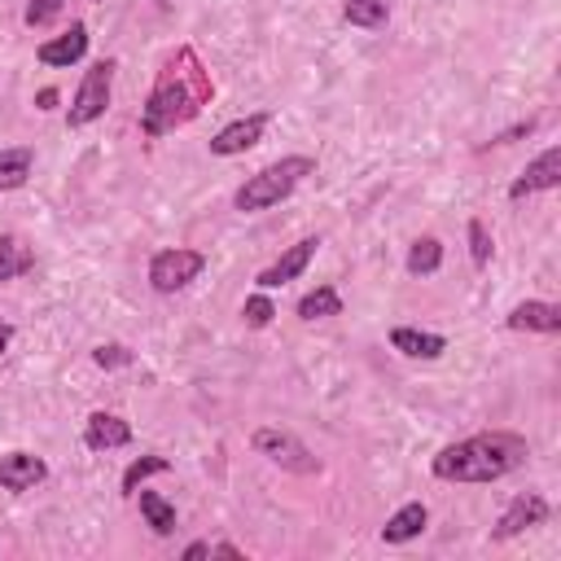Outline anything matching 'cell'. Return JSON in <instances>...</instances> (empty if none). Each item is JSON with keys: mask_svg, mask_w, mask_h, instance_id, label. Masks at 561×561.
Listing matches in <instances>:
<instances>
[{"mask_svg": "<svg viewBox=\"0 0 561 561\" xmlns=\"http://www.w3.org/2000/svg\"><path fill=\"white\" fill-rule=\"evenodd\" d=\"M210 92L215 88H210V75L202 66V57L193 48H175L158 70V79L149 88V101L140 105V131L145 136H167V131L193 123L210 105Z\"/></svg>", "mask_w": 561, "mask_h": 561, "instance_id": "6da1fadb", "label": "cell"}, {"mask_svg": "<svg viewBox=\"0 0 561 561\" xmlns=\"http://www.w3.org/2000/svg\"><path fill=\"white\" fill-rule=\"evenodd\" d=\"M526 456H530V447H526L522 434H513V430H486V434L447 443L430 460V469L443 482H495V478L522 469Z\"/></svg>", "mask_w": 561, "mask_h": 561, "instance_id": "7a4b0ae2", "label": "cell"}, {"mask_svg": "<svg viewBox=\"0 0 561 561\" xmlns=\"http://www.w3.org/2000/svg\"><path fill=\"white\" fill-rule=\"evenodd\" d=\"M307 175H316V158H307V153H294V158H280V162H272V167H263L259 175H250L237 193H232V206L237 210H245V215H254V210H267V206H276V202H285Z\"/></svg>", "mask_w": 561, "mask_h": 561, "instance_id": "3957f363", "label": "cell"}, {"mask_svg": "<svg viewBox=\"0 0 561 561\" xmlns=\"http://www.w3.org/2000/svg\"><path fill=\"white\" fill-rule=\"evenodd\" d=\"M250 443H254V451H259V456H267L272 465L289 469V473H302V478L320 473V460H316V451H311V447H307L298 434H289V430H276V425H259Z\"/></svg>", "mask_w": 561, "mask_h": 561, "instance_id": "277c9868", "label": "cell"}, {"mask_svg": "<svg viewBox=\"0 0 561 561\" xmlns=\"http://www.w3.org/2000/svg\"><path fill=\"white\" fill-rule=\"evenodd\" d=\"M114 61L110 57H101V61H92L88 70H83V83H79V92H75V101H70V110H66V123L70 127H88V123H96L101 114H105V105H110V88H114Z\"/></svg>", "mask_w": 561, "mask_h": 561, "instance_id": "5b68a950", "label": "cell"}, {"mask_svg": "<svg viewBox=\"0 0 561 561\" xmlns=\"http://www.w3.org/2000/svg\"><path fill=\"white\" fill-rule=\"evenodd\" d=\"M206 267V254L202 250H188V245H175V250H158L149 259V285L158 294H175L184 289L188 280H197Z\"/></svg>", "mask_w": 561, "mask_h": 561, "instance_id": "8992f818", "label": "cell"}, {"mask_svg": "<svg viewBox=\"0 0 561 561\" xmlns=\"http://www.w3.org/2000/svg\"><path fill=\"white\" fill-rule=\"evenodd\" d=\"M263 127H267V110H254V114H245V118H232L228 127H219V131L210 136V153L237 158V153H245V149H254V145L263 140Z\"/></svg>", "mask_w": 561, "mask_h": 561, "instance_id": "52a82bcc", "label": "cell"}, {"mask_svg": "<svg viewBox=\"0 0 561 561\" xmlns=\"http://www.w3.org/2000/svg\"><path fill=\"white\" fill-rule=\"evenodd\" d=\"M539 522H548V500L543 495H535V491H522V495H513L508 500V508L500 513V522H495V539H513V535H522V530H530V526H539Z\"/></svg>", "mask_w": 561, "mask_h": 561, "instance_id": "ba28073f", "label": "cell"}, {"mask_svg": "<svg viewBox=\"0 0 561 561\" xmlns=\"http://www.w3.org/2000/svg\"><path fill=\"white\" fill-rule=\"evenodd\" d=\"M557 184H561V149L552 145V149H543V153L513 180L508 197L522 202V197H530V193H548V188H557Z\"/></svg>", "mask_w": 561, "mask_h": 561, "instance_id": "9c48e42d", "label": "cell"}, {"mask_svg": "<svg viewBox=\"0 0 561 561\" xmlns=\"http://www.w3.org/2000/svg\"><path fill=\"white\" fill-rule=\"evenodd\" d=\"M316 237H302V241H294L272 267H263L254 280H259V289H276V285H285V280H294V276H302V267L311 263V254H316Z\"/></svg>", "mask_w": 561, "mask_h": 561, "instance_id": "30bf717a", "label": "cell"}, {"mask_svg": "<svg viewBox=\"0 0 561 561\" xmlns=\"http://www.w3.org/2000/svg\"><path fill=\"white\" fill-rule=\"evenodd\" d=\"M504 324L517 329V333H561V307H557V302L526 298V302H517V307L504 316Z\"/></svg>", "mask_w": 561, "mask_h": 561, "instance_id": "8fae6325", "label": "cell"}, {"mask_svg": "<svg viewBox=\"0 0 561 561\" xmlns=\"http://www.w3.org/2000/svg\"><path fill=\"white\" fill-rule=\"evenodd\" d=\"M44 478H48V465L35 451H9V456H0V486L4 491H31Z\"/></svg>", "mask_w": 561, "mask_h": 561, "instance_id": "7c38bea8", "label": "cell"}, {"mask_svg": "<svg viewBox=\"0 0 561 561\" xmlns=\"http://www.w3.org/2000/svg\"><path fill=\"white\" fill-rule=\"evenodd\" d=\"M83 53H88V26H83V22H70V31L53 35V39H44V44L35 48V57H39L44 66H75Z\"/></svg>", "mask_w": 561, "mask_h": 561, "instance_id": "4fadbf2b", "label": "cell"}, {"mask_svg": "<svg viewBox=\"0 0 561 561\" xmlns=\"http://www.w3.org/2000/svg\"><path fill=\"white\" fill-rule=\"evenodd\" d=\"M83 443L92 451H110V447H127L131 443V425L114 412H92L88 425H83Z\"/></svg>", "mask_w": 561, "mask_h": 561, "instance_id": "5bb4252c", "label": "cell"}, {"mask_svg": "<svg viewBox=\"0 0 561 561\" xmlns=\"http://www.w3.org/2000/svg\"><path fill=\"white\" fill-rule=\"evenodd\" d=\"M390 346L412 355V359H438L447 351V337L443 333H430V329H412V324H399L390 329Z\"/></svg>", "mask_w": 561, "mask_h": 561, "instance_id": "9a60e30c", "label": "cell"}, {"mask_svg": "<svg viewBox=\"0 0 561 561\" xmlns=\"http://www.w3.org/2000/svg\"><path fill=\"white\" fill-rule=\"evenodd\" d=\"M425 522H430V508H425L421 500H408V504L381 526V539H386V543H408V539H416V535L425 530Z\"/></svg>", "mask_w": 561, "mask_h": 561, "instance_id": "2e32d148", "label": "cell"}, {"mask_svg": "<svg viewBox=\"0 0 561 561\" xmlns=\"http://www.w3.org/2000/svg\"><path fill=\"white\" fill-rule=\"evenodd\" d=\"M31 167H35V149H26V145L0 149V193L4 188H22L26 175H31Z\"/></svg>", "mask_w": 561, "mask_h": 561, "instance_id": "e0dca14e", "label": "cell"}, {"mask_svg": "<svg viewBox=\"0 0 561 561\" xmlns=\"http://www.w3.org/2000/svg\"><path fill=\"white\" fill-rule=\"evenodd\" d=\"M31 267H35L31 245H22L13 232H0V285L13 280V276H22V272H31Z\"/></svg>", "mask_w": 561, "mask_h": 561, "instance_id": "ac0fdd59", "label": "cell"}, {"mask_svg": "<svg viewBox=\"0 0 561 561\" xmlns=\"http://www.w3.org/2000/svg\"><path fill=\"white\" fill-rule=\"evenodd\" d=\"M136 495H140V513L153 526V535H171L175 530V504L158 491H145V486H136Z\"/></svg>", "mask_w": 561, "mask_h": 561, "instance_id": "d6986e66", "label": "cell"}, {"mask_svg": "<svg viewBox=\"0 0 561 561\" xmlns=\"http://www.w3.org/2000/svg\"><path fill=\"white\" fill-rule=\"evenodd\" d=\"M337 311H342V298H337L333 285H316L311 294L298 298V320H329Z\"/></svg>", "mask_w": 561, "mask_h": 561, "instance_id": "ffe728a7", "label": "cell"}, {"mask_svg": "<svg viewBox=\"0 0 561 561\" xmlns=\"http://www.w3.org/2000/svg\"><path fill=\"white\" fill-rule=\"evenodd\" d=\"M342 18L351 26H364V31H381L390 22V4L386 0H346L342 4Z\"/></svg>", "mask_w": 561, "mask_h": 561, "instance_id": "44dd1931", "label": "cell"}, {"mask_svg": "<svg viewBox=\"0 0 561 561\" xmlns=\"http://www.w3.org/2000/svg\"><path fill=\"white\" fill-rule=\"evenodd\" d=\"M443 267V241L438 237H416L408 250V272L412 276H430Z\"/></svg>", "mask_w": 561, "mask_h": 561, "instance_id": "7402d4cb", "label": "cell"}, {"mask_svg": "<svg viewBox=\"0 0 561 561\" xmlns=\"http://www.w3.org/2000/svg\"><path fill=\"white\" fill-rule=\"evenodd\" d=\"M167 469H171V460H167V456H140V460H131V465H127V473H123V495H136V486H140L145 478L167 473Z\"/></svg>", "mask_w": 561, "mask_h": 561, "instance_id": "603a6c76", "label": "cell"}, {"mask_svg": "<svg viewBox=\"0 0 561 561\" xmlns=\"http://www.w3.org/2000/svg\"><path fill=\"white\" fill-rule=\"evenodd\" d=\"M272 316H276V307H272V298L259 289V294H250L245 298V307H241V320L250 324V329H267L272 324Z\"/></svg>", "mask_w": 561, "mask_h": 561, "instance_id": "cb8c5ba5", "label": "cell"}, {"mask_svg": "<svg viewBox=\"0 0 561 561\" xmlns=\"http://www.w3.org/2000/svg\"><path fill=\"white\" fill-rule=\"evenodd\" d=\"M469 259H473V267L491 263V232L482 219H469Z\"/></svg>", "mask_w": 561, "mask_h": 561, "instance_id": "d4e9b609", "label": "cell"}, {"mask_svg": "<svg viewBox=\"0 0 561 561\" xmlns=\"http://www.w3.org/2000/svg\"><path fill=\"white\" fill-rule=\"evenodd\" d=\"M57 13H61V0H31V4L22 9V22H26V26H48Z\"/></svg>", "mask_w": 561, "mask_h": 561, "instance_id": "484cf974", "label": "cell"}, {"mask_svg": "<svg viewBox=\"0 0 561 561\" xmlns=\"http://www.w3.org/2000/svg\"><path fill=\"white\" fill-rule=\"evenodd\" d=\"M92 359H96L101 368H123V364H131V351H127V346H118V342H110V346H96V351H92Z\"/></svg>", "mask_w": 561, "mask_h": 561, "instance_id": "4316f807", "label": "cell"}, {"mask_svg": "<svg viewBox=\"0 0 561 561\" xmlns=\"http://www.w3.org/2000/svg\"><path fill=\"white\" fill-rule=\"evenodd\" d=\"M530 131H535V118H526V123H517V127H508V131H500V136H495L491 145H513L517 136H530Z\"/></svg>", "mask_w": 561, "mask_h": 561, "instance_id": "83f0119b", "label": "cell"}, {"mask_svg": "<svg viewBox=\"0 0 561 561\" xmlns=\"http://www.w3.org/2000/svg\"><path fill=\"white\" fill-rule=\"evenodd\" d=\"M210 557H232V561H241L245 552H241L237 543H228V539H224V543H215V548H210Z\"/></svg>", "mask_w": 561, "mask_h": 561, "instance_id": "f1b7e54d", "label": "cell"}, {"mask_svg": "<svg viewBox=\"0 0 561 561\" xmlns=\"http://www.w3.org/2000/svg\"><path fill=\"white\" fill-rule=\"evenodd\" d=\"M202 557H210V543H202V539H197V543H188V548H184V561H202Z\"/></svg>", "mask_w": 561, "mask_h": 561, "instance_id": "f546056e", "label": "cell"}, {"mask_svg": "<svg viewBox=\"0 0 561 561\" xmlns=\"http://www.w3.org/2000/svg\"><path fill=\"white\" fill-rule=\"evenodd\" d=\"M53 105H57V92H53V88H44V92L35 96V110H53Z\"/></svg>", "mask_w": 561, "mask_h": 561, "instance_id": "4dcf8cb0", "label": "cell"}, {"mask_svg": "<svg viewBox=\"0 0 561 561\" xmlns=\"http://www.w3.org/2000/svg\"><path fill=\"white\" fill-rule=\"evenodd\" d=\"M9 342H13V324H9L4 316H0V355L9 351Z\"/></svg>", "mask_w": 561, "mask_h": 561, "instance_id": "1f68e13d", "label": "cell"}]
</instances>
